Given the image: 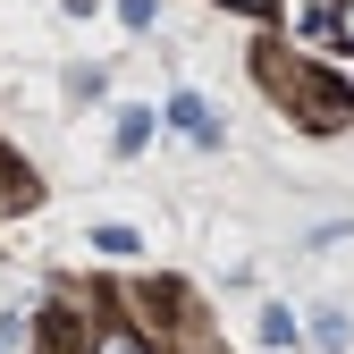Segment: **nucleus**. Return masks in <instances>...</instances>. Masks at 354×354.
I'll return each instance as SVG.
<instances>
[{
  "mask_svg": "<svg viewBox=\"0 0 354 354\" xmlns=\"http://www.w3.org/2000/svg\"><path fill=\"white\" fill-rule=\"evenodd\" d=\"M169 118H177V127H186V136H203V144L219 136V127H211V110H203L194 93H177V102H169Z\"/></svg>",
  "mask_w": 354,
  "mask_h": 354,
  "instance_id": "1",
  "label": "nucleus"
},
{
  "mask_svg": "<svg viewBox=\"0 0 354 354\" xmlns=\"http://www.w3.org/2000/svg\"><path fill=\"white\" fill-rule=\"evenodd\" d=\"M102 354H152V346H144V337H127V329H110V337H102Z\"/></svg>",
  "mask_w": 354,
  "mask_h": 354,
  "instance_id": "2",
  "label": "nucleus"
},
{
  "mask_svg": "<svg viewBox=\"0 0 354 354\" xmlns=\"http://www.w3.org/2000/svg\"><path fill=\"white\" fill-rule=\"evenodd\" d=\"M337 42H346V51H354V0H346V9H337Z\"/></svg>",
  "mask_w": 354,
  "mask_h": 354,
  "instance_id": "4",
  "label": "nucleus"
},
{
  "mask_svg": "<svg viewBox=\"0 0 354 354\" xmlns=\"http://www.w3.org/2000/svg\"><path fill=\"white\" fill-rule=\"evenodd\" d=\"M118 17H127V26L144 34V26H152V0H118Z\"/></svg>",
  "mask_w": 354,
  "mask_h": 354,
  "instance_id": "3",
  "label": "nucleus"
},
{
  "mask_svg": "<svg viewBox=\"0 0 354 354\" xmlns=\"http://www.w3.org/2000/svg\"><path fill=\"white\" fill-rule=\"evenodd\" d=\"M228 9H245V17H261V9H270V0H228Z\"/></svg>",
  "mask_w": 354,
  "mask_h": 354,
  "instance_id": "5",
  "label": "nucleus"
}]
</instances>
